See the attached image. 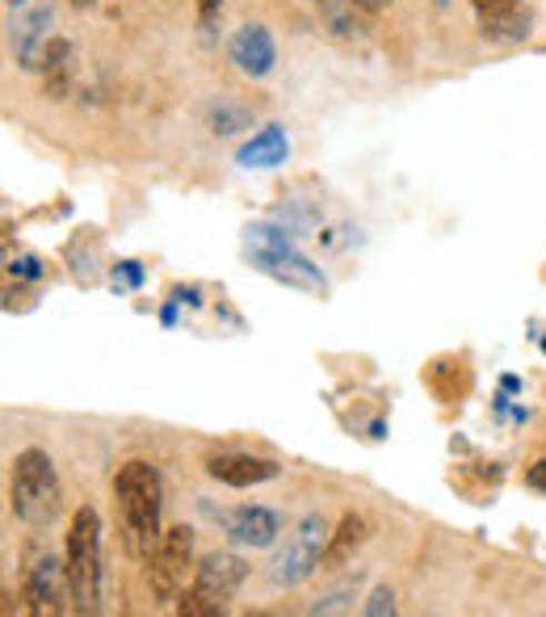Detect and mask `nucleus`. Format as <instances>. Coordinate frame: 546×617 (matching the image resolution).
<instances>
[{"label": "nucleus", "mask_w": 546, "mask_h": 617, "mask_svg": "<svg viewBox=\"0 0 546 617\" xmlns=\"http://www.w3.org/2000/svg\"><path fill=\"white\" fill-rule=\"evenodd\" d=\"M113 505H118V521H122V543L139 563L156 555V546L165 538L160 529V508H165V484L160 470L151 462H127L113 475Z\"/></svg>", "instance_id": "nucleus-1"}, {"label": "nucleus", "mask_w": 546, "mask_h": 617, "mask_svg": "<svg viewBox=\"0 0 546 617\" xmlns=\"http://www.w3.org/2000/svg\"><path fill=\"white\" fill-rule=\"evenodd\" d=\"M245 243L248 252H252V265L261 269L265 278L282 281L290 290H302V295H328V278L320 273V265L307 261L282 227L269 223L248 227Z\"/></svg>", "instance_id": "nucleus-2"}, {"label": "nucleus", "mask_w": 546, "mask_h": 617, "mask_svg": "<svg viewBox=\"0 0 546 617\" xmlns=\"http://www.w3.org/2000/svg\"><path fill=\"white\" fill-rule=\"evenodd\" d=\"M9 500L26 525H51L59 517V470L47 449H21L13 458V484H9Z\"/></svg>", "instance_id": "nucleus-3"}, {"label": "nucleus", "mask_w": 546, "mask_h": 617, "mask_svg": "<svg viewBox=\"0 0 546 617\" xmlns=\"http://www.w3.org/2000/svg\"><path fill=\"white\" fill-rule=\"evenodd\" d=\"M248 580V563L231 550H215L193 567V584L177 597V614L186 617H210L224 614L227 605L236 600L240 584Z\"/></svg>", "instance_id": "nucleus-4"}, {"label": "nucleus", "mask_w": 546, "mask_h": 617, "mask_svg": "<svg viewBox=\"0 0 546 617\" xmlns=\"http://www.w3.org/2000/svg\"><path fill=\"white\" fill-rule=\"evenodd\" d=\"M68 584H72V605L80 614L101 609V517L93 508H80L68 529Z\"/></svg>", "instance_id": "nucleus-5"}, {"label": "nucleus", "mask_w": 546, "mask_h": 617, "mask_svg": "<svg viewBox=\"0 0 546 617\" xmlns=\"http://www.w3.org/2000/svg\"><path fill=\"white\" fill-rule=\"evenodd\" d=\"M328 543H332V534H328V521H324L320 512L302 517V521L286 534L282 550H278V555L269 559V567H265L269 584H274V588H295V584H302L316 567H320L324 555H328Z\"/></svg>", "instance_id": "nucleus-6"}, {"label": "nucleus", "mask_w": 546, "mask_h": 617, "mask_svg": "<svg viewBox=\"0 0 546 617\" xmlns=\"http://www.w3.org/2000/svg\"><path fill=\"white\" fill-rule=\"evenodd\" d=\"M193 559V529L189 525H172L169 534L160 538L156 555L148 559V584L156 605H169L186 593V571Z\"/></svg>", "instance_id": "nucleus-7"}, {"label": "nucleus", "mask_w": 546, "mask_h": 617, "mask_svg": "<svg viewBox=\"0 0 546 617\" xmlns=\"http://www.w3.org/2000/svg\"><path fill=\"white\" fill-rule=\"evenodd\" d=\"M26 597H30V614H63V597H72L68 559H56L51 550H30V559H26Z\"/></svg>", "instance_id": "nucleus-8"}, {"label": "nucleus", "mask_w": 546, "mask_h": 617, "mask_svg": "<svg viewBox=\"0 0 546 617\" xmlns=\"http://www.w3.org/2000/svg\"><path fill=\"white\" fill-rule=\"evenodd\" d=\"M479 30L492 42H526L529 38V4L526 0H471Z\"/></svg>", "instance_id": "nucleus-9"}, {"label": "nucleus", "mask_w": 546, "mask_h": 617, "mask_svg": "<svg viewBox=\"0 0 546 617\" xmlns=\"http://www.w3.org/2000/svg\"><path fill=\"white\" fill-rule=\"evenodd\" d=\"M219 525L236 546H269L282 534V517L261 505L227 508V512H219Z\"/></svg>", "instance_id": "nucleus-10"}, {"label": "nucleus", "mask_w": 546, "mask_h": 617, "mask_svg": "<svg viewBox=\"0 0 546 617\" xmlns=\"http://www.w3.org/2000/svg\"><path fill=\"white\" fill-rule=\"evenodd\" d=\"M51 26H56V9L51 4H38L30 9L21 26L13 30V51H18V63L26 72H42V63H47V51H51Z\"/></svg>", "instance_id": "nucleus-11"}, {"label": "nucleus", "mask_w": 546, "mask_h": 617, "mask_svg": "<svg viewBox=\"0 0 546 617\" xmlns=\"http://www.w3.org/2000/svg\"><path fill=\"white\" fill-rule=\"evenodd\" d=\"M231 63L240 68L245 76H269L274 72V63H278V47H274V34L265 30V26H240L236 34H231Z\"/></svg>", "instance_id": "nucleus-12"}, {"label": "nucleus", "mask_w": 546, "mask_h": 617, "mask_svg": "<svg viewBox=\"0 0 546 617\" xmlns=\"http://www.w3.org/2000/svg\"><path fill=\"white\" fill-rule=\"evenodd\" d=\"M207 475L227 487H257V484L278 479V462L252 458V454H219V458H210L207 462Z\"/></svg>", "instance_id": "nucleus-13"}, {"label": "nucleus", "mask_w": 546, "mask_h": 617, "mask_svg": "<svg viewBox=\"0 0 546 617\" xmlns=\"http://www.w3.org/2000/svg\"><path fill=\"white\" fill-rule=\"evenodd\" d=\"M286 156H290L286 127H265V131H257L245 148H240L236 165H240V169H278V165H286Z\"/></svg>", "instance_id": "nucleus-14"}, {"label": "nucleus", "mask_w": 546, "mask_h": 617, "mask_svg": "<svg viewBox=\"0 0 546 617\" xmlns=\"http://www.w3.org/2000/svg\"><path fill=\"white\" fill-rule=\"evenodd\" d=\"M366 543V517H358V512H349L345 521H340V529L332 534V543H328V555L324 559L328 563H340L349 550H358V546Z\"/></svg>", "instance_id": "nucleus-15"}, {"label": "nucleus", "mask_w": 546, "mask_h": 617, "mask_svg": "<svg viewBox=\"0 0 546 617\" xmlns=\"http://www.w3.org/2000/svg\"><path fill=\"white\" fill-rule=\"evenodd\" d=\"M207 122H210V131L215 135H236L252 122V113L240 110V106H227V101H219V106H210L207 110Z\"/></svg>", "instance_id": "nucleus-16"}, {"label": "nucleus", "mask_w": 546, "mask_h": 617, "mask_svg": "<svg viewBox=\"0 0 546 617\" xmlns=\"http://www.w3.org/2000/svg\"><path fill=\"white\" fill-rule=\"evenodd\" d=\"M361 614H366V617L396 614V597H391V588H375V593H370V600L361 605Z\"/></svg>", "instance_id": "nucleus-17"}, {"label": "nucleus", "mask_w": 546, "mask_h": 617, "mask_svg": "<svg viewBox=\"0 0 546 617\" xmlns=\"http://www.w3.org/2000/svg\"><path fill=\"white\" fill-rule=\"evenodd\" d=\"M113 286H118V290H135V286H143V265L122 261L118 269H113Z\"/></svg>", "instance_id": "nucleus-18"}, {"label": "nucleus", "mask_w": 546, "mask_h": 617, "mask_svg": "<svg viewBox=\"0 0 546 617\" xmlns=\"http://www.w3.org/2000/svg\"><path fill=\"white\" fill-rule=\"evenodd\" d=\"M349 597H354V588H337V593H332V597H324L311 614H345V609H349Z\"/></svg>", "instance_id": "nucleus-19"}, {"label": "nucleus", "mask_w": 546, "mask_h": 617, "mask_svg": "<svg viewBox=\"0 0 546 617\" xmlns=\"http://www.w3.org/2000/svg\"><path fill=\"white\" fill-rule=\"evenodd\" d=\"M526 484L534 487V491H543V496H546V458H543V462H534V467L526 470Z\"/></svg>", "instance_id": "nucleus-20"}, {"label": "nucleus", "mask_w": 546, "mask_h": 617, "mask_svg": "<svg viewBox=\"0 0 546 617\" xmlns=\"http://www.w3.org/2000/svg\"><path fill=\"white\" fill-rule=\"evenodd\" d=\"M9 273H21V278H42V269H38L34 257H21V261L9 265Z\"/></svg>", "instance_id": "nucleus-21"}, {"label": "nucleus", "mask_w": 546, "mask_h": 617, "mask_svg": "<svg viewBox=\"0 0 546 617\" xmlns=\"http://www.w3.org/2000/svg\"><path fill=\"white\" fill-rule=\"evenodd\" d=\"M391 0H358V9H366V13H378V9H387Z\"/></svg>", "instance_id": "nucleus-22"}, {"label": "nucleus", "mask_w": 546, "mask_h": 617, "mask_svg": "<svg viewBox=\"0 0 546 617\" xmlns=\"http://www.w3.org/2000/svg\"><path fill=\"white\" fill-rule=\"evenodd\" d=\"M160 319H165V328H172V324H177V299H172L169 307L160 311Z\"/></svg>", "instance_id": "nucleus-23"}, {"label": "nucleus", "mask_w": 546, "mask_h": 617, "mask_svg": "<svg viewBox=\"0 0 546 617\" xmlns=\"http://www.w3.org/2000/svg\"><path fill=\"white\" fill-rule=\"evenodd\" d=\"M198 9H202V18H215V9H219V0H198Z\"/></svg>", "instance_id": "nucleus-24"}, {"label": "nucleus", "mask_w": 546, "mask_h": 617, "mask_svg": "<svg viewBox=\"0 0 546 617\" xmlns=\"http://www.w3.org/2000/svg\"><path fill=\"white\" fill-rule=\"evenodd\" d=\"M517 387H522V382H517V378H513V375L500 378V391H505V395H513V391H517Z\"/></svg>", "instance_id": "nucleus-25"}, {"label": "nucleus", "mask_w": 546, "mask_h": 617, "mask_svg": "<svg viewBox=\"0 0 546 617\" xmlns=\"http://www.w3.org/2000/svg\"><path fill=\"white\" fill-rule=\"evenodd\" d=\"M76 9H89V4H93V0H72Z\"/></svg>", "instance_id": "nucleus-26"}, {"label": "nucleus", "mask_w": 546, "mask_h": 617, "mask_svg": "<svg viewBox=\"0 0 546 617\" xmlns=\"http://www.w3.org/2000/svg\"><path fill=\"white\" fill-rule=\"evenodd\" d=\"M9 4H26V0H9Z\"/></svg>", "instance_id": "nucleus-27"}, {"label": "nucleus", "mask_w": 546, "mask_h": 617, "mask_svg": "<svg viewBox=\"0 0 546 617\" xmlns=\"http://www.w3.org/2000/svg\"><path fill=\"white\" fill-rule=\"evenodd\" d=\"M543 354H546V340H543Z\"/></svg>", "instance_id": "nucleus-28"}]
</instances>
